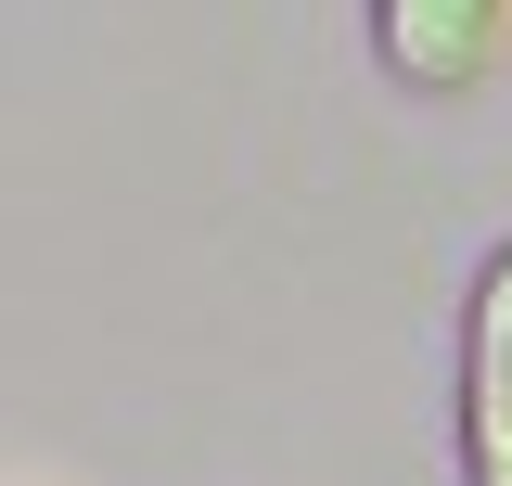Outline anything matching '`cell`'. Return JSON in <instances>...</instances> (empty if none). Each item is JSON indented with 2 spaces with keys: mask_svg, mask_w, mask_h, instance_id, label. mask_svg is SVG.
<instances>
[{
  "mask_svg": "<svg viewBox=\"0 0 512 486\" xmlns=\"http://www.w3.org/2000/svg\"><path fill=\"white\" fill-rule=\"evenodd\" d=\"M461 486H512V231L461 295Z\"/></svg>",
  "mask_w": 512,
  "mask_h": 486,
  "instance_id": "cell-1",
  "label": "cell"
},
{
  "mask_svg": "<svg viewBox=\"0 0 512 486\" xmlns=\"http://www.w3.org/2000/svg\"><path fill=\"white\" fill-rule=\"evenodd\" d=\"M372 52L397 90L448 103V90H474L512 52V0H372Z\"/></svg>",
  "mask_w": 512,
  "mask_h": 486,
  "instance_id": "cell-2",
  "label": "cell"
}]
</instances>
